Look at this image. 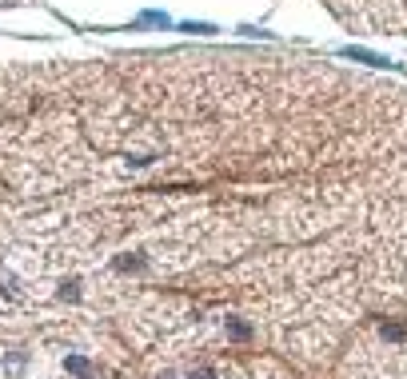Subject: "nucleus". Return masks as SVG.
<instances>
[{"label":"nucleus","instance_id":"1","mask_svg":"<svg viewBox=\"0 0 407 379\" xmlns=\"http://www.w3.org/2000/svg\"><path fill=\"white\" fill-rule=\"evenodd\" d=\"M64 367L72 371V376H88V360H84V355H68Z\"/></svg>","mask_w":407,"mask_h":379},{"label":"nucleus","instance_id":"2","mask_svg":"<svg viewBox=\"0 0 407 379\" xmlns=\"http://www.w3.org/2000/svg\"><path fill=\"white\" fill-rule=\"evenodd\" d=\"M228 332H232V339H248V335H252V328H248V323H240V319H232Z\"/></svg>","mask_w":407,"mask_h":379},{"label":"nucleus","instance_id":"3","mask_svg":"<svg viewBox=\"0 0 407 379\" xmlns=\"http://www.w3.org/2000/svg\"><path fill=\"white\" fill-rule=\"evenodd\" d=\"M383 335L388 339H407V328L404 323H383Z\"/></svg>","mask_w":407,"mask_h":379},{"label":"nucleus","instance_id":"4","mask_svg":"<svg viewBox=\"0 0 407 379\" xmlns=\"http://www.w3.org/2000/svg\"><path fill=\"white\" fill-rule=\"evenodd\" d=\"M76 296H80V284H76V280H68V284L60 287V300H76Z\"/></svg>","mask_w":407,"mask_h":379}]
</instances>
